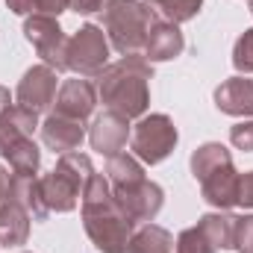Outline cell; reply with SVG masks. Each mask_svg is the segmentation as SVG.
Instances as JSON below:
<instances>
[{"label": "cell", "mask_w": 253, "mask_h": 253, "mask_svg": "<svg viewBox=\"0 0 253 253\" xmlns=\"http://www.w3.org/2000/svg\"><path fill=\"white\" fill-rule=\"evenodd\" d=\"M233 68L239 74H253V27L245 30L239 39H236V47H233Z\"/></svg>", "instance_id": "484cf974"}, {"label": "cell", "mask_w": 253, "mask_h": 253, "mask_svg": "<svg viewBox=\"0 0 253 253\" xmlns=\"http://www.w3.org/2000/svg\"><path fill=\"white\" fill-rule=\"evenodd\" d=\"M233 224H236V218L230 215V212H206L200 221H197V227L209 236V242L218 248V251H233Z\"/></svg>", "instance_id": "603a6c76"}, {"label": "cell", "mask_w": 253, "mask_h": 253, "mask_svg": "<svg viewBox=\"0 0 253 253\" xmlns=\"http://www.w3.org/2000/svg\"><path fill=\"white\" fill-rule=\"evenodd\" d=\"M91 174H94V165H91V159L85 153H80V150L62 153L56 168L50 174L39 177L44 206L50 212H71V209H77V203L83 197V189H85Z\"/></svg>", "instance_id": "277c9868"}, {"label": "cell", "mask_w": 253, "mask_h": 253, "mask_svg": "<svg viewBox=\"0 0 253 253\" xmlns=\"http://www.w3.org/2000/svg\"><path fill=\"white\" fill-rule=\"evenodd\" d=\"M106 180L112 186V194H124V191L141 186L147 177H144V165L132 153H115L106 162Z\"/></svg>", "instance_id": "ac0fdd59"}, {"label": "cell", "mask_w": 253, "mask_h": 253, "mask_svg": "<svg viewBox=\"0 0 253 253\" xmlns=\"http://www.w3.org/2000/svg\"><path fill=\"white\" fill-rule=\"evenodd\" d=\"M239 206L253 209V171L239 174Z\"/></svg>", "instance_id": "f546056e"}, {"label": "cell", "mask_w": 253, "mask_h": 253, "mask_svg": "<svg viewBox=\"0 0 253 253\" xmlns=\"http://www.w3.org/2000/svg\"><path fill=\"white\" fill-rule=\"evenodd\" d=\"M21 253H27V251H21Z\"/></svg>", "instance_id": "e575fe53"}, {"label": "cell", "mask_w": 253, "mask_h": 253, "mask_svg": "<svg viewBox=\"0 0 253 253\" xmlns=\"http://www.w3.org/2000/svg\"><path fill=\"white\" fill-rule=\"evenodd\" d=\"M30 221L33 215L15 200V194L0 206V248H18L30 236Z\"/></svg>", "instance_id": "e0dca14e"}, {"label": "cell", "mask_w": 253, "mask_h": 253, "mask_svg": "<svg viewBox=\"0 0 253 253\" xmlns=\"http://www.w3.org/2000/svg\"><path fill=\"white\" fill-rule=\"evenodd\" d=\"M233 251L253 253V215H239L233 224Z\"/></svg>", "instance_id": "4316f807"}, {"label": "cell", "mask_w": 253, "mask_h": 253, "mask_svg": "<svg viewBox=\"0 0 253 253\" xmlns=\"http://www.w3.org/2000/svg\"><path fill=\"white\" fill-rule=\"evenodd\" d=\"M24 36L42 56V62L50 65L56 74L68 71V36L59 27L56 18L47 15H27L24 21Z\"/></svg>", "instance_id": "52a82bcc"}, {"label": "cell", "mask_w": 253, "mask_h": 253, "mask_svg": "<svg viewBox=\"0 0 253 253\" xmlns=\"http://www.w3.org/2000/svg\"><path fill=\"white\" fill-rule=\"evenodd\" d=\"M129 132H132L129 129V118H124L121 112L106 109L103 115H97L91 121V126H88V141H91V147L97 153H103L109 159V156H115V153L124 150Z\"/></svg>", "instance_id": "30bf717a"}, {"label": "cell", "mask_w": 253, "mask_h": 253, "mask_svg": "<svg viewBox=\"0 0 253 253\" xmlns=\"http://www.w3.org/2000/svg\"><path fill=\"white\" fill-rule=\"evenodd\" d=\"M150 80L153 65L141 53L121 56L118 62L106 65L97 74V100L106 103V109L121 112L124 118H141L150 106Z\"/></svg>", "instance_id": "7a4b0ae2"}, {"label": "cell", "mask_w": 253, "mask_h": 253, "mask_svg": "<svg viewBox=\"0 0 253 253\" xmlns=\"http://www.w3.org/2000/svg\"><path fill=\"white\" fill-rule=\"evenodd\" d=\"M200 191H203V200L221 212L239 206V171L233 168V162L212 171L206 180H200Z\"/></svg>", "instance_id": "5bb4252c"}, {"label": "cell", "mask_w": 253, "mask_h": 253, "mask_svg": "<svg viewBox=\"0 0 253 253\" xmlns=\"http://www.w3.org/2000/svg\"><path fill=\"white\" fill-rule=\"evenodd\" d=\"M36 126H39V115L33 109H27L21 103H12V109L0 115V156H6L15 141L33 135Z\"/></svg>", "instance_id": "2e32d148"}, {"label": "cell", "mask_w": 253, "mask_h": 253, "mask_svg": "<svg viewBox=\"0 0 253 253\" xmlns=\"http://www.w3.org/2000/svg\"><path fill=\"white\" fill-rule=\"evenodd\" d=\"M177 138H180V132H177L174 121L162 112H153V115H141L138 124L132 126L129 150L141 165H159L174 153Z\"/></svg>", "instance_id": "5b68a950"}, {"label": "cell", "mask_w": 253, "mask_h": 253, "mask_svg": "<svg viewBox=\"0 0 253 253\" xmlns=\"http://www.w3.org/2000/svg\"><path fill=\"white\" fill-rule=\"evenodd\" d=\"M6 6L15 15H33V0H6Z\"/></svg>", "instance_id": "d6a6232c"}, {"label": "cell", "mask_w": 253, "mask_h": 253, "mask_svg": "<svg viewBox=\"0 0 253 253\" xmlns=\"http://www.w3.org/2000/svg\"><path fill=\"white\" fill-rule=\"evenodd\" d=\"M65 9H71V0H33V15L59 18Z\"/></svg>", "instance_id": "f1b7e54d"}, {"label": "cell", "mask_w": 253, "mask_h": 253, "mask_svg": "<svg viewBox=\"0 0 253 253\" xmlns=\"http://www.w3.org/2000/svg\"><path fill=\"white\" fill-rule=\"evenodd\" d=\"M233 162V153L221 144V141H206V144H200L194 153H191L189 165H191V177L200 183V180H206L212 171H218V168H224V165H230Z\"/></svg>", "instance_id": "d6986e66"}, {"label": "cell", "mask_w": 253, "mask_h": 253, "mask_svg": "<svg viewBox=\"0 0 253 253\" xmlns=\"http://www.w3.org/2000/svg\"><path fill=\"white\" fill-rule=\"evenodd\" d=\"M85 138V126L83 121H74V118H62L56 112H50L44 121H42V141L53 150V153H71L83 144Z\"/></svg>", "instance_id": "9a60e30c"}, {"label": "cell", "mask_w": 253, "mask_h": 253, "mask_svg": "<svg viewBox=\"0 0 253 253\" xmlns=\"http://www.w3.org/2000/svg\"><path fill=\"white\" fill-rule=\"evenodd\" d=\"M230 141H233L236 150L253 153V118H245L236 126H230Z\"/></svg>", "instance_id": "83f0119b"}, {"label": "cell", "mask_w": 253, "mask_h": 253, "mask_svg": "<svg viewBox=\"0 0 253 253\" xmlns=\"http://www.w3.org/2000/svg\"><path fill=\"white\" fill-rule=\"evenodd\" d=\"M126 253H174V236L159 224H144L132 233Z\"/></svg>", "instance_id": "ffe728a7"}, {"label": "cell", "mask_w": 253, "mask_h": 253, "mask_svg": "<svg viewBox=\"0 0 253 253\" xmlns=\"http://www.w3.org/2000/svg\"><path fill=\"white\" fill-rule=\"evenodd\" d=\"M156 21L159 15L144 0H109L103 9V33L121 56L144 50L147 33Z\"/></svg>", "instance_id": "3957f363"}, {"label": "cell", "mask_w": 253, "mask_h": 253, "mask_svg": "<svg viewBox=\"0 0 253 253\" xmlns=\"http://www.w3.org/2000/svg\"><path fill=\"white\" fill-rule=\"evenodd\" d=\"M12 168H6V165H0V206L12 197Z\"/></svg>", "instance_id": "1f68e13d"}, {"label": "cell", "mask_w": 253, "mask_h": 253, "mask_svg": "<svg viewBox=\"0 0 253 253\" xmlns=\"http://www.w3.org/2000/svg\"><path fill=\"white\" fill-rule=\"evenodd\" d=\"M12 109V94H9V88L6 85H0V115L3 112H9Z\"/></svg>", "instance_id": "836d02e7"}, {"label": "cell", "mask_w": 253, "mask_h": 253, "mask_svg": "<svg viewBox=\"0 0 253 253\" xmlns=\"http://www.w3.org/2000/svg\"><path fill=\"white\" fill-rule=\"evenodd\" d=\"M80 206H83V227H85V236L91 239V245L100 253H126L129 239L135 233V224L115 200L112 186L103 174L94 171L88 177L83 197H80Z\"/></svg>", "instance_id": "6da1fadb"}, {"label": "cell", "mask_w": 253, "mask_h": 253, "mask_svg": "<svg viewBox=\"0 0 253 253\" xmlns=\"http://www.w3.org/2000/svg\"><path fill=\"white\" fill-rule=\"evenodd\" d=\"M3 159L9 162L12 174H18V177H36V171H39V165H42V150H39V144L33 141V135H27V138L15 141Z\"/></svg>", "instance_id": "44dd1931"}, {"label": "cell", "mask_w": 253, "mask_h": 253, "mask_svg": "<svg viewBox=\"0 0 253 253\" xmlns=\"http://www.w3.org/2000/svg\"><path fill=\"white\" fill-rule=\"evenodd\" d=\"M109 6V0H71V9L77 15H94V12H103Z\"/></svg>", "instance_id": "4dcf8cb0"}, {"label": "cell", "mask_w": 253, "mask_h": 253, "mask_svg": "<svg viewBox=\"0 0 253 253\" xmlns=\"http://www.w3.org/2000/svg\"><path fill=\"white\" fill-rule=\"evenodd\" d=\"M12 194L15 200L36 218V221H44L50 215V209L44 206V197H42V186H39V177H12Z\"/></svg>", "instance_id": "7402d4cb"}, {"label": "cell", "mask_w": 253, "mask_h": 253, "mask_svg": "<svg viewBox=\"0 0 253 253\" xmlns=\"http://www.w3.org/2000/svg\"><path fill=\"white\" fill-rule=\"evenodd\" d=\"M183 47H186V39H183L180 24L159 18V21L150 27V33H147V42H144L141 56L150 65L153 62H168V59H177V56L183 53Z\"/></svg>", "instance_id": "4fadbf2b"}, {"label": "cell", "mask_w": 253, "mask_h": 253, "mask_svg": "<svg viewBox=\"0 0 253 253\" xmlns=\"http://www.w3.org/2000/svg\"><path fill=\"white\" fill-rule=\"evenodd\" d=\"M56 115L74 118V121H85L91 118L94 106H97V85H91V80L85 77H74L65 80L56 91Z\"/></svg>", "instance_id": "9c48e42d"}, {"label": "cell", "mask_w": 253, "mask_h": 253, "mask_svg": "<svg viewBox=\"0 0 253 253\" xmlns=\"http://www.w3.org/2000/svg\"><path fill=\"white\" fill-rule=\"evenodd\" d=\"M153 6V12L165 21H174V24H186L191 18H197L203 0H144Z\"/></svg>", "instance_id": "cb8c5ba5"}, {"label": "cell", "mask_w": 253, "mask_h": 253, "mask_svg": "<svg viewBox=\"0 0 253 253\" xmlns=\"http://www.w3.org/2000/svg\"><path fill=\"white\" fill-rule=\"evenodd\" d=\"M115 200L132 218V224H150L159 215L162 203H165V191H162V186H156L153 180H144L135 189L124 191V194H115Z\"/></svg>", "instance_id": "7c38bea8"}, {"label": "cell", "mask_w": 253, "mask_h": 253, "mask_svg": "<svg viewBox=\"0 0 253 253\" xmlns=\"http://www.w3.org/2000/svg\"><path fill=\"white\" fill-rule=\"evenodd\" d=\"M56 91H59V80L56 71L50 65H33L24 71L18 88H15V100L27 109H33L36 115L50 112V106L56 103Z\"/></svg>", "instance_id": "ba28073f"}, {"label": "cell", "mask_w": 253, "mask_h": 253, "mask_svg": "<svg viewBox=\"0 0 253 253\" xmlns=\"http://www.w3.org/2000/svg\"><path fill=\"white\" fill-rule=\"evenodd\" d=\"M218 112L224 115H233V118H253V77L248 74H239V77H230L224 80L215 94H212Z\"/></svg>", "instance_id": "8fae6325"}, {"label": "cell", "mask_w": 253, "mask_h": 253, "mask_svg": "<svg viewBox=\"0 0 253 253\" xmlns=\"http://www.w3.org/2000/svg\"><path fill=\"white\" fill-rule=\"evenodd\" d=\"M174 251L177 253H218V248L209 242V236L194 224L189 230H183L174 242Z\"/></svg>", "instance_id": "d4e9b609"}, {"label": "cell", "mask_w": 253, "mask_h": 253, "mask_svg": "<svg viewBox=\"0 0 253 253\" xmlns=\"http://www.w3.org/2000/svg\"><path fill=\"white\" fill-rule=\"evenodd\" d=\"M109 65V39L103 27L83 24L68 39V71L85 80H97V74Z\"/></svg>", "instance_id": "8992f818"}]
</instances>
